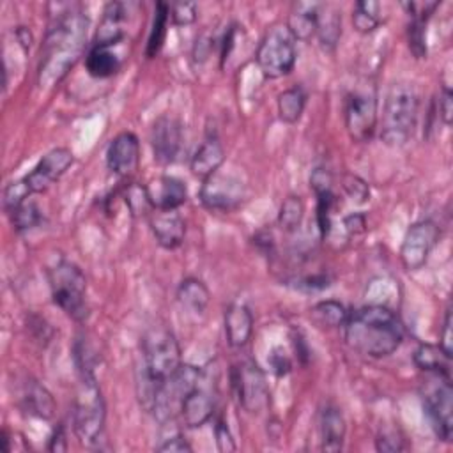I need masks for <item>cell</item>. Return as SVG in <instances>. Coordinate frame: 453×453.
I'll use <instances>...</instances> for the list:
<instances>
[{
    "label": "cell",
    "instance_id": "10",
    "mask_svg": "<svg viewBox=\"0 0 453 453\" xmlns=\"http://www.w3.org/2000/svg\"><path fill=\"white\" fill-rule=\"evenodd\" d=\"M432 380L423 389V409L430 419V425L435 435L449 442L451 441V428H453V389H451V377L430 373Z\"/></svg>",
    "mask_w": 453,
    "mask_h": 453
},
{
    "label": "cell",
    "instance_id": "11",
    "mask_svg": "<svg viewBox=\"0 0 453 453\" xmlns=\"http://www.w3.org/2000/svg\"><path fill=\"white\" fill-rule=\"evenodd\" d=\"M232 388L239 400V405L258 414L269 403V386L264 370L255 361H242L232 366Z\"/></svg>",
    "mask_w": 453,
    "mask_h": 453
},
{
    "label": "cell",
    "instance_id": "43",
    "mask_svg": "<svg viewBox=\"0 0 453 453\" xmlns=\"http://www.w3.org/2000/svg\"><path fill=\"white\" fill-rule=\"evenodd\" d=\"M214 437H216V446L219 451H235V441L230 434V428L223 419H218L214 425Z\"/></svg>",
    "mask_w": 453,
    "mask_h": 453
},
{
    "label": "cell",
    "instance_id": "19",
    "mask_svg": "<svg viewBox=\"0 0 453 453\" xmlns=\"http://www.w3.org/2000/svg\"><path fill=\"white\" fill-rule=\"evenodd\" d=\"M225 163V149L216 133H207L203 142L196 147L195 154L191 156L189 168L193 175L200 179H207L214 172L221 168Z\"/></svg>",
    "mask_w": 453,
    "mask_h": 453
},
{
    "label": "cell",
    "instance_id": "20",
    "mask_svg": "<svg viewBox=\"0 0 453 453\" xmlns=\"http://www.w3.org/2000/svg\"><path fill=\"white\" fill-rule=\"evenodd\" d=\"M225 336L230 347L242 349L253 333V315L242 303H232L223 315Z\"/></svg>",
    "mask_w": 453,
    "mask_h": 453
},
{
    "label": "cell",
    "instance_id": "4",
    "mask_svg": "<svg viewBox=\"0 0 453 453\" xmlns=\"http://www.w3.org/2000/svg\"><path fill=\"white\" fill-rule=\"evenodd\" d=\"M419 97L411 83H395L386 94L380 122V140L389 147L409 142L416 129Z\"/></svg>",
    "mask_w": 453,
    "mask_h": 453
},
{
    "label": "cell",
    "instance_id": "17",
    "mask_svg": "<svg viewBox=\"0 0 453 453\" xmlns=\"http://www.w3.org/2000/svg\"><path fill=\"white\" fill-rule=\"evenodd\" d=\"M106 165L120 179L131 177L140 165V142L134 133H119L106 149Z\"/></svg>",
    "mask_w": 453,
    "mask_h": 453
},
{
    "label": "cell",
    "instance_id": "3",
    "mask_svg": "<svg viewBox=\"0 0 453 453\" xmlns=\"http://www.w3.org/2000/svg\"><path fill=\"white\" fill-rule=\"evenodd\" d=\"M76 366H78V389L73 403V428L78 441L87 448H97L103 441L106 405L92 372V365L87 356L85 345L76 347Z\"/></svg>",
    "mask_w": 453,
    "mask_h": 453
},
{
    "label": "cell",
    "instance_id": "9",
    "mask_svg": "<svg viewBox=\"0 0 453 453\" xmlns=\"http://www.w3.org/2000/svg\"><path fill=\"white\" fill-rule=\"evenodd\" d=\"M343 119L354 142H368L377 127V92L373 85H361L345 97Z\"/></svg>",
    "mask_w": 453,
    "mask_h": 453
},
{
    "label": "cell",
    "instance_id": "39",
    "mask_svg": "<svg viewBox=\"0 0 453 453\" xmlns=\"http://www.w3.org/2000/svg\"><path fill=\"white\" fill-rule=\"evenodd\" d=\"M196 4L193 2H173L170 4V21L177 27H188L196 19Z\"/></svg>",
    "mask_w": 453,
    "mask_h": 453
},
{
    "label": "cell",
    "instance_id": "21",
    "mask_svg": "<svg viewBox=\"0 0 453 453\" xmlns=\"http://www.w3.org/2000/svg\"><path fill=\"white\" fill-rule=\"evenodd\" d=\"M18 403L23 412L39 419H51L55 414V400L51 393L34 379H25L21 384Z\"/></svg>",
    "mask_w": 453,
    "mask_h": 453
},
{
    "label": "cell",
    "instance_id": "15",
    "mask_svg": "<svg viewBox=\"0 0 453 453\" xmlns=\"http://www.w3.org/2000/svg\"><path fill=\"white\" fill-rule=\"evenodd\" d=\"M74 156L65 147H57L46 152L39 163L23 177L28 189L34 193L46 191L55 180H58L65 170L73 165Z\"/></svg>",
    "mask_w": 453,
    "mask_h": 453
},
{
    "label": "cell",
    "instance_id": "46",
    "mask_svg": "<svg viewBox=\"0 0 453 453\" xmlns=\"http://www.w3.org/2000/svg\"><path fill=\"white\" fill-rule=\"evenodd\" d=\"M342 226H343V232L347 237H356L357 234H363L366 230V219L363 214L352 212L343 218Z\"/></svg>",
    "mask_w": 453,
    "mask_h": 453
},
{
    "label": "cell",
    "instance_id": "1",
    "mask_svg": "<svg viewBox=\"0 0 453 453\" xmlns=\"http://www.w3.org/2000/svg\"><path fill=\"white\" fill-rule=\"evenodd\" d=\"M87 30L88 18L80 11L60 12L51 21L37 67L39 87L50 88L64 80L85 50Z\"/></svg>",
    "mask_w": 453,
    "mask_h": 453
},
{
    "label": "cell",
    "instance_id": "16",
    "mask_svg": "<svg viewBox=\"0 0 453 453\" xmlns=\"http://www.w3.org/2000/svg\"><path fill=\"white\" fill-rule=\"evenodd\" d=\"M182 124L175 117H157L150 129V145L154 159L159 165L173 163L182 149Z\"/></svg>",
    "mask_w": 453,
    "mask_h": 453
},
{
    "label": "cell",
    "instance_id": "44",
    "mask_svg": "<svg viewBox=\"0 0 453 453\" xmlns=\"http://www.w3.org/2000/svg\"><path fill=\"white\" fill-rule=\"evenodd\" d=\"M267 361H269L271 370H273L278 377L287 375V373L290 372V368H292V363H290L288 356H287V354H285V350H283V349H280V347H276V349L269 354Z\"/></svg>",
    "mask_w": 453,
    "mask_h": 453
},
{
    "label": "cell",
    "instance_id": "29",
    "mask_svg": "<svg viewBox=\"0 0 453 453\" xmlns=\"http://www.w3.org/2000/svg\"><path fill=\"white\" fill-rule=\"evenodd\" d=\"M120 57L113 46H92L85 58V69L92 78H110L120 69Z\"/></svg>",
    "mask_w": 453,
    "mask_h": 453
},
{
    "label": "cell",
    "instance_id": "31",
    "mask_svg": "<svg viewBox=\"0 0 453 453\" xmlns=\"http://www.w3.org/2000/svg\"><path fill=\"white\" fill-rule=\"evenodd\" d=\"M170 21V4L166 2H157L156 9H154V19H152V27L149 32V39H147V57L152 58L159 53L163 42H165V35H166V27Z\"/></svg>",
    "mask_w": 453,
    "mask_h": 453
},
{
    "label": "cell",
    "instance_id": "12",
    "mask_svg": "<svg viewBox=\"0 0 453 453\" xmlns=\"http://www.w3.org/2000/svg\"><path fill=\"white\" fill-rule=\"evenodd\" d=\"M198 198L203 207L218 212H230L237 209L246 198V186L241 177L234 173L214 172L203 179Z\"/></svg>",
    "mask_w": 453,
    "mask_h": 453
},
{
    "label": "cell",
    "instance_id": "24",
    "mask_svg": "<svg viewBox=\"0 0 453 453\" xmlns=\"http://www.w3.org/2000/svg\"><path fill=\"white\" fill-rule=\"evenodd\" d=\"M124 5L119 2H110L103 9V18L96 30V46H115L124 37Z\"/></svg>",
    "mask_w": 453,
    "mask_h": 453
},
{
    "label": "cell",
    "instance_id": "32",
    "mask_svg": "<svg viewBox=\"0 0 453 453\" xmlns=\"http://www.w3.org/2000/svg\"><path fill=\"white\" fill-rule=\"evenodd\" d=\"M352 25L359 34H370L380 25V4L359 0L352 9Z\"/></svg>",
    "mask_w": 453,
    "mask_h": 453
},
{
    "label": "cell",
    "instance_id": "51",
    "mask_svg": "<svg viewBox=\"0 0 453 453\" xmlns=\"http://www.w3.org/2000/svg\"><path fill=\"white\" fill-rule=\"evenodd\" d=\"M209 50H211L209 41H203V39L196 41V46H195V58L200 57V60H205L207 55H209Z\"/></svg>",
    "mask_w": 453,
    "mask_h": 453
},
{
    "label": "cell",
    "instance_id": "36",
    "mask_svg": "<svg viewBox=\"0 0 453 453\" xmlns=\"http://www.w3.org/2000/svg\"><path fill=\"white\" fill-rule=\"evenodd\" d=\"M124 202L129 209V212L138 218V216H149L154 209L150 196H149V189L147 186H142L138 182H129L124 189Z\"/></svg>",
    "mask_w": 453,
    "mask_h": 453
},
{
    "label": "cell",
    "instance_id": "45",
    "mask_svg": "<svg viewBox=\"0 0 453 453\" xmlns=\"http://www.w3.org/2000/svg\"><path fill=\"white\" fill-rule=\"evenodd\" d=\"M437 111H439V117L442 119V122L446 126L451 124V119H453V92L449 87H442L441 94H439V104H437Z\"/></svg>",
    "mask_w": 453,
    "mask_h": 453
},
{
    "label": "cell",
    "instance_id": "50",
    "mask_svg": "<svg viewBox=\"0 0 453 453\" xmlns=\"http://www.w3.org/2000/svg\"><path fill=\"white\" fill-rule=\"evenodd\" d=\"M16 37H18V41H19L21 48L27 51V50L30 48V44H32V35H30V30H28V28H25V27H19V28L16 30Z\"/></svg>",
    "mask_w": 453,
    "mask_h": 453
},
{
    "label": "cell",
    "instance_id": "28",
    "mask_svg": "<svg viewBox=\"0 0 453 453\" xmlns=\"http://www.w3.org/2000/svg\"><path fill=\"white\" fill-rule=\"evenodd\" d=\"M414 365L426 372L449 377L451 372V356H448L439 345L434 343H421L412 354Z\"/></svg>",
    "mask_w": 453,
    "mask_h": 453
},
{
    "label": "cell",
    "instance_id": "41",
    "mask_svg": "<svg viewBox=\"0 0 453 453\" xmlns=\"http://www.w3.org/2000/svg\"><path fill=\"white\" fill-rule=\"evenodd\" d=\"M375 448H377V451H382V453L402 451L403 449V439H400V435L393 430H384L377 435Z\"/></svg>",
    "mask_w": 453,
    "mask_h": 453
},
{
    "label": "cell",
    "instance_id": "48",
    "mask_svg": "<svg viewBox=\"0 0 453 453\" xmlns=\"http://www.w3.org/2000/svg\"><path fill=\"white\" fill-rule=\"evenodd\" d=\"M331 173L329 170L326 168H315L310 175V186L313 188L315 193L319 191H326V189H331Z\"/></svg>",
    "mask_w": 453,
    "mask_h": 453
},
{
    "label": "cell",
    "instance_id": "27",
    "mask_svg": "<svg viewBox=\"0 0 453 453\" xmlns=\"http://www.w3.org/2000/svg\"><path fill=\"white\" fill-rule=\"evenodd\" d=\"M211 292L198 278H184L177 288V301L191 315H202L209 304Z\"/></svg>",
    "mask_w": 453,
    "mask_h": 453
},
{
    "label": "cell",
    "instance_id": "14",
    "mask_svg": "<svg viewBox=\"0 0 453 453\" xmlns=\"http://www.w3.org/2000/svg\"><path fill=\"white\" fill-rule=\"evenodd\" d=\"M214 405L216 396L211 370H202L196 388L186 396L180 407V418L188 428H198L212 418Z\"/></svg>",
    "mask_w": 453,
    "mask_h": 453
},
{
    "label": "cell",
    "instance_id": "35",
    "mask_svg": "<svg viewBox=\"0 0 453 453\" xmlns=\"http://www.w3.org/2000/svg\"><path fill=\"white\" fill-rule=\"evenodd\" d=\"M303 218H304V202L297 195H288L280 205L278 225L285 232H296L301 226Z\"/></svg>",
    "mask_w": 453,
    "mask_h": 453
},
{
    "label": "cell",
    "instance_id": "49",
    "mask_svg": "<svg viewBox=\"0 0 453 453\" xmlns=\"http://www.w3.org/2000/svg\"><path fill=\"white\" fill-rule=\"evenodd\" d=\"M67 449V441H65V434L62 426H57L53 435L48 441V451H65Z\"/></svg>",
    "mask_w": 453,
    "mask_h": 453
},
{
    "label": "cell",
    "instance_id": "30",
    "mask_svg": "<svg viewBox=\"0 0 453 453\" xmlns=\"http://www.w3.org/2000/svg\"><path fill=\"white\" fill-rule=\"evenodd\" d=\"M278 113L280 119L287 124H296L306 106V92L303 90V87H290L287 90H283L278 96Z\"/></svg>",
    "mask_w": 453,
    "mask_h": 453
},
{
    "label": "cell",
    "instance_id": "6",
    "mask_svg": "<svg viewBox=\"0 0 453 453\" xmlns=\"http://www.w3.org/2000/svg\"><path fill=\"white\" fill-rule=\"evenodd\" d=\"M48 283L53 303L73 320L83 322L88 315L87 278L71 260L60 258L48 269Z\"/></svg>",
    "mask_w": 453,
    "mask_h": 453
},
{
    "label": "cell",
    "instance_id": "8",
    "mask_svg": "<svg viewBox=\"0 0 453 453\" xmlns=\"http://www.w3.org/2000/svg\"><path fill=\"white\" fill-rule=\"evenodd\" d=\"M296 57V39L283 23L273 25L264 34L257 50L258 69L269 80L288 74L294 69Z\"/></svg>",
    "mask_w": 453,
    "mask_h": 453
},
{
    "label": "cell",
    "instance_id": "33",
    "mask_svg": "<svg viewBox=\"0 0 453 453\" xmlns=\"http://www.w3.org/2000/svg\"><path fill=\"white\" fill-rule=\"evenodd\" d=\"M310 315L320 326L338 327V326L345 324L349 311L345 310V306L342 303H338L334 299H326V301L313 304L310 310Z\"/></svg>",
    "mask_w": 453,
    "mask_h": 453
},
{
    "label": "cell",
    "instance_id": "42",
    "mask_svg": "<svg viewBox=\"0 0 453 453\" xmlns=\"http://www.w3.org/2000/svg\"><path fill=\"white\" fill-rule=\"evenodd\" d=\"M157 451H163V453H168V451L170 453H189V451H193V448L182 434L175 432V434H170L168 437L163 439V442L157 446Z\"/></svg>",
    "mask_w": 453,
    "mask_h": 453
},
{
    "label": "cell",
    "instance_id": "25",
    "mask_svg": "<svg viewBox=\"0 0 453 453\" xmlns=\"http://www.w3.org/2000/svg\"><path fill=\"white\" fill-rule=\"evenodd\" d=\"M319 5L320 4H317V2L292 4L285 25L296 41H310L315 35Z\"/></svg>",
    "mask_w": 453,
    "mask_h": 453
},
{
    "label": "cell",
    "instance_id": "37",
    "mask_svg": "<svg viewBox=\"0 0 453 453\" xmlns=\"http://www.w3.org/2000/svg\"><path fill=\"white\" fill-rule=\"evenodd\" d=\"M411 21L407 25V42L409 50L416 58L426 57V21L418 16H409Z\"/></svg>",
    "mask_w": 453,
    "mask_h": 453
},
{
    "label": "cell",
    "instance_id": "2",
    "mask_svg": "<svg viewBox=\"0 0 453 453\" xmlns=\"http://www.w3.org/2000/svg\"><path fill=\"white\" fill-rule=\"evenodd\" d=\"M347 345L368 357H386L403 342V326L384 304H366L349 313L345 324Z\"/></svg>",
    "mask_w": 453,
    "mask_h": 453
},
{
    "label": "cell",
    "instance_id": "22",
    "mask_svg": "<svg viewBox=\"0 0 453 453\" xmlns=\"http://www.w3.org/2000/svg\"><path fill=\"white\" fill-rule=\"evenodd\" d=\"M154 209H179L188 200L184 180L173 175H161L147 186Z\"/></svg>",
    "mask_w": 453,
    "mask_h": 453
},
{
    "label": "cell",
    "instance_id": "26",
    "mask_svg": "<svg viewBox=\"0 0 453 453\" xmlns=\"http://www.w3.org/2000/svg\"><path fill=\"white\" fill-rule=\"evenodd\" d=\"M315 35L319 37L322 50L333 51L336 48L342 35V12L334 5H319Z\"/></svg>",
    "mask_w": 453,
    "mask_h": 453
},
{
    "label": "cell",
    "instance_id": "18",
    "mask_svg": "<svg viewBox=\"0 0 453 453\" xmlns=\"http://www.w3.org/2000/svg\"><path fill=\"white\" fill-rule=\"evenodd\" d=\"M156 242L165 250H175L186 235V221L177 209H152L147 216Z\"/></svg>",
    "mask_w": 453,
    "mask_h": 453
},
{
    "label": "cell",
    "instance_id": "5",
    "mask_svg": "<svg viewBox=\"0 0 453 453\" xmlns=\"http://www.w3.org/2000/svg\"><path fill=\"white\" fill-rule=\"evenodd\" d=\"M182 365L180 347L173 333L166 327H152L142 338V373L154 384L165 382Z\"/></svg>",
    "mask_w": 453,
    "mask_h": 453
},
{
    "label": "cell",
    "instance_id": "38",
    "mask_svg": "<svg viewBox=\"0 0 453 453\" xmlns=\"http://www.w3.org/2000/svg\"><path fill=\"white\" fill-rule=\"evenodd\" d=\"M30 195H32V191L28 189V186H27V182L23 179L9 182L5 186V189H4V209H5V212H11L12 209H16Z\"/></svg>",
    "mask_w": 453,
    "mask_h": 453
},
{
    "label": "cell",
    "instance_id": "13",
    "mask_svg": "<svg viewBox=\"0 0 453 453\" xmlns=\"http://www.w3.org/2000/svg\"><path fill=\"white\" fill-rule=\"evenodd\" d=\"M439 241V228L430 219H419L412 223L402 241L400 246V260L407 271L421 269L432 250Z\"/></svg>",
    "mask_w": 453,
    "mask_h": 453
},
{
    "label": "cell",
    "instance_id": "47",
    "mask_svg": "<svg viewBox=\"0 0 453 453\" xmlns=\"http://www.w3.org/2000/svg\"><path fill=\"white\" fill-rule=\"evenodd\" d=\"M439 347L451 356L453 354V333H451V308L446 310L444 313V320H442V327H441V342Z\"/></svg>",
    "mask_w": 453,
    "mask_h": 453
},
{
    "label": "cell",
    "instance_id": "23",
    "mask_svg": "<svg viewBox=\"0 0 453 453\" xmlns=\"http://www.w3.org/2000/svg\"><path fill=\"white\" fill-rule=\"evenodd\" d=\"M319 432H320V449L322 451H340L343 448L345 434H347V423L342 414V411L334 405H326L320 411V421H319Z\"/></svg>",
    "mask_w": 453,
    "mask_h": 453
},
{
    "label": "cell",
    "instance_id": "40",
    "mask_svg": "<svg viewBox=\"0 0 453 453\" xmlns=\"http://www.w3.org/2000/svg\"><path fill=\"white\" fill-rule=\"evenodd\" d=\"M343 189L347 191V195L350 196V200L357 202V203H363L366 202L368 195H370V189H368V184L357 177V175H352V173H347L343 177Z\"/></svg>",
    "mask_w": 453,
    "mask_h": 453
},
{
    "label": "cell",
    "instance_id": "34",
    "mask_svg": "<svg viewBox=\"0 0 453 453\" xmlns=\"http://www.w3.org/2000/svg\"><path fill=\"white\" fill-rule=\"evenodd\" d=\"M7 214L16 232H28L42 223V211L30 198H27L23 203H19L16 209H12Z\"/></svg>",
    "mask_w": 453,
    "mask_h": 453
},
{
    "label": "cell",
    "instance_id": "7",
    "mask_svg": "<svg viewBox=\"0 0 453 453\" xmlns=\"http://www.w3.org/2000/svg\"><path fill=\"white\" fill-rule=\"evenodd\" d=\"M202 370L195 365L182 363L165 382L159 384L154 398L152 411L161 425L173 423L175 416H180V407L186 396L196 388Z\"/></svg>",
    "mask_w": 453,
    "mask_h": 453
}]
</instances>
